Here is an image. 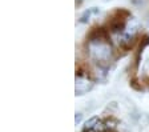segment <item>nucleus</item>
<instances>
[{
  "instance_id": "nucleus-1",
  "label": "nucleus",
  "mask_w": 149,
  "mask_h": 132,
  "mask_svg": "<svg viewBox=\"0 0 149 132\" xmlns=\"http://www.w3.org/2000/svg\"><path fill=\"white\" fill-rule=\"evenodd\" d=\"M87 52L97 66L104 68L111 64L113 59V48L108 39V31L102 27H95L87 36Z\"/></svg>"
},
{
  "instance_id": "nucleus-2",
  "label": "nucleus",
  "mask_w": 149,
  "mask_h": 132,
  "mask_svg": "<svg viewBox=\"0 0 149 132\" xmlns=\"http://www.w3.org/2000/svg\"><path fill=\"white\" fill-rule=\"evenodd\" d=\"M129 11L124 10V8H117V10L112 11L108 15V20H107L105 28L108 32L112 34H121L127 28V22L129 19Z\"/></svg>"
},
{
  "instance_id": "nucleus-3",
  "label": "nucleus",
  "mask_w": 149,
  "mask_h": 132,
  "mask_svg": "<svg viewBox=\"0 0 149 132\" xmlns=\"http://www.w3.org/2000/svg\"><path fill=\"white\" fill-rule=\"evenodd\" d=\"M92 87H93V82L87 75H84L81 71L76 72V87H74L76 95L87 94L88 91L92 89Z\"/></svg>"
},
{
  "instance_id": "nucleus-4",
  "label": "nucleus",
  "mask_w": 149,
  "mask_h": 132,
  "mask_svg": "<svg viewBox=\"0 0 149 132\" xmlns=\"http://www.w3.org/2000/svg\"><path fill=\"white\" fill-rule=\"evenodd\" d=\"M96 13H99V8H95V7H93V8H88V10L80 16L79 22H80V23H87L88 20L91 19V16L96 15Z\"/></svg>"
},
{
  "instance_id": "nucleus-5",
  "label": "nucleus",
  "mask_w": 149,
  "mask_h": 132,
  "mask_svg": "<svg viewBox=\"0 0 149 132\" xmlns=\"http://www.w3.org/2000/svg\"><path fill=\"white\" fill-rule=\"evenodd\" d=\"M81 120V113H76V119H74V122L79 123Z\"/></svg>"
}]
</instances>
